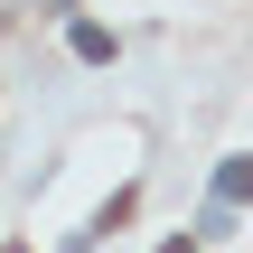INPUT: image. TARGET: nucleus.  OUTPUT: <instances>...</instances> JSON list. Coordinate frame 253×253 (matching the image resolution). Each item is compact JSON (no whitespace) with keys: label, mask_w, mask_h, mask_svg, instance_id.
<instances>
[{"label":"nucleus","mask_w":253,"mask_h":253,"mask_svg":"<svg viewBox=\"0 0 253 253\" xmlns=\"http://www.w3.org/2000/svg\"><path fill=\"white\" fill-rule=\"evenodd\" d=\"M253 197V160H225V169H216V207H244Z\"/></svg>","instance_id":"nucleus-1"},{"label":"nucleus","mask_w":253,"mask_h":253,"mask_svg":"<svg viewBox=\"0 0 253 253\" xmlns=\"http://www.w3.org/2000/svg\"><path fill=\"white\" fill-rule=\"evenodd\" d=\"M75 56H84V66H113V28H94V19H75Z\"/></svg>","instance_id":"nucleus-2"},{"label":"nucleus","mask_w":253,"mask_h":253,"mask_svg":"<svg viewBox=\"0 0 253 253\" xmlns=\"http://www.w3.org/2000/svg\"><path fill=\"white\" fill-rule=\"evenodd\" d=\"M160 253H197V235H169V244H160Z\"/></svg>","instance_id":"nucleus-3"}]
</instances>
